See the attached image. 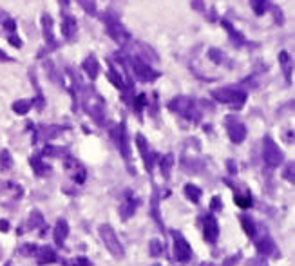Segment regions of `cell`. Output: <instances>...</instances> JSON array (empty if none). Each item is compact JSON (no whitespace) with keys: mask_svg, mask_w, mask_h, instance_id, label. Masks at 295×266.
Here are the masks:
<instances>
[{"mask_svg":"<svg viewBox=\"0 0 295 266\" xmlns=\"http://www.w3.org/2000/svg\"><path fill=\"white\" fill-rule=\"evenodd\" d=\"M100 237H101V241H103L105 248L111 252L116 259H121V257L125 256V248H123V245L120 243L118 235L114 234V230H112L111 224H101L100 226Z\"/></svg>","mask_w":295,"mask_h":266,"instance_id":"cell-1","label":"cell"},{"mask_svg":"<svg viewBox=\"0 0 295 266\" xmlns=\"http://www.w3.org/2000/svg\"><path fill=\"white\" fill-rule=\"evenodd\" d=\"M170 109L190 121H197L201 118L199 110H197V107H196L194 104V100L185 98V96H178L176 100H172V102H170Z\"/></svg>","mask_w":295,"mask_h":266,"instance_id":"cell-2","label":"cell"},{"mask_svg":"<svg viewBox=\"0 0 295 266\" xmlns=\"http://www.w3.org/2000/svg\"><path fill=\"white\" fill-rule=\"evenodd\" d=\"M212 96H214L219 104L234 105V109H241L243 105H245V100H246V94L243 93V91H237V89H230V87L217 89V91H214Z\"/></svg>","mask_w":295,"mask_h":266,"instance_id":"cell-3","label":"cell"},{"mask_svg":"<svg viewBox=\"0 0 295 266\" xmlns=\"http://www.w3.org/2000/svg\"><path fill=\"white\" fill-rule=\"evenodd\" d=\"M263 160L270 168L279 167L281 163H283V160H285L281 149L277 147V143H275L270 136H266L263 141Z\"/></svg>","mask_w":295,"mask_h":266,"instance_id":"cell-4","label":"cell"},{"mask_svg":"<svg viewBox=\"0 0 295 266\" xmlns=\"http://www.w3.org/2000/svg\"><path fill=\"white\" fill-rule=\"evenodd\" d=\"M0 194H2V198H0V205H4V207H9V205L16 203L18 199L22 198V187L18 183H11V181H5L2 183V187H0Z\"/></svg>","mask_w":295,"mask_h":266,"instance_id":"cell-5","label":"cell"},{"mask_svg":"<svg viewBox=\"0 0 295 266\" xmlns=\"http://www.w3.org/2000/svg\"><path fill=\"white\" fill-rule=\"evenodd\" d=\"M172 237H174V257L176 261L179 263H187L192 259V248H190L189 241L185 239L181 232H172Z\"/></svg>","mask_w":295,"mask_h":266,"instance_id":"cell-6","label":"cell"},{"mask_svg":"<svg viewBox=\"0 0 295 266\" xmlns=\"http://www.w3.org/2000/svg\"><path fill=\"white\" fill-rule=\"evenodd\" d=\"M131 67L136 74V78H140L142 82H152V80L158 78V73L148 65V62H145L142 58H132Z\"/></svg>","mask_w":295,"mask_h":266,"instance_id":"cell-7","label":"cell"},{"mask_svg":"<svg viewBox=\"0 0 295 266\" xmlns=\"http://www.w3.org/2000/svg\"><path fill=\"white\" fill-rule=\"evenodd\" d=\"M227 131L234 143H243L245 138H246V127H245V123L239 121L237 118H232V116L227 118Z\"/></svg>","mask_w":295,"mask_h":266,"instance_id":"cell-8","label":"cell"},{"mask_svg":"<svg viewBox=\"0 0 295 266\" xmlns=\"http://www.w3.org/2000/svg\"><path fill=\"white\" fill-rule=\"evenodd\" d=\"M255 248H257L259 256L261 257H279V250H277V246H275L274 239L270 237L266 232H264L257 241H255Z\"/></svg>","mask_w":295,"mask_h":266,"instance_id":"cell-9","label":"cell"},{"mask_svg":"<svg viewBox=\"0 0 295 266\" xmlns=\"http://www.w3.org/2000/svg\"><path fill=\"white\" fill-rule=\"evenodd\" d=\"M203 235H205L206 243H210V245H214L219 237V223L212 214H206L203 219Z\"/></svg>","mask_w":295,"mask_h":266,"instance_id":"cell-10","label":"cell"},{"mask_svg":"<svg viewBox=\"0 0 295 266\" xmlns=\"http://www.w3.org/2000/svg\"><path fill=\"white\" fill-rule=\"evenodd\" d=\"M138 205H140V199H138L131 190L125 192V198H123V201H121V205H120L121 219L127 221L129 217H132L134 212H136V209H138Z\"/></svg>","mask_w":295,"mask_h":266,"instance_id":"cell-11","label":"cell"},{"mask_svg":"<svg viewBox=\"0 0 295 266\" xmlns=\"http://www.w3.org/2000/svg\"><path fill=\"white\" fill-rule=\"evenodd\" d=\"M87 110H89L91 116H93L98 123H103V102H101V98L98 94H95V91H89Z\"/></svg>","mask_w":295,"mask_h":266,"instance_id":"cell-12","label":"cell"},{"mask_svg":"<svg viewBox=\"0 0 295 266\" xmlns=\"http://www.w3.org/2000/svg\"><path fill=\"white\" fill-rule=\"evenodd\" d=\"M105 24H107V31H109V35H111L118 44L129 42V33L125 31V27L121 26L116 18H107Z\"/></svg>","mask_w":295,"mask_h":266,"instance_id":"cell-13","label":"cell"},{"mask_svg":"<svg viewBox=\"0 0 295 266\" xmlns=\"http://www.w3.org/2000/svg\"><path fill=\"white\" fill-rule=\"evenodd\" d=\"M136 145H138V149H140V152H142V158H143V161H145V167H147V170H150L152 165H154V158L156 156H154V152L150 151L147 140H145L142 134L136 136Z\"/></svg>","mask_w":295,"mask_h":266,"instance_id":"cell-14","label":"cell"},{"mask_svg":"<svg viewBox=\"0 0 295 266\" xmlns=\"http://www.w3.org/2000/svg\"><path fill=\"white\" fill-rule=\"evenodd\" d=\"M33 257H37V263L40 266L44 265H53V263L58 261V256H56V252L53 248H49V246H44V248H37Z\"/></svg>","mask_w":295,"mask_h":266,"instance_id":"cell-15","label":"cell"},{"mask_svg":"<svg viewBox=\"0 0 295 266\" xmlns=\"http://www.w3.org/2000/svg\"><path fill=\"white\" fill-rule=\"evenodd\" d=\"M112 136H114V141H116V145H118V149L121 151V154H123V158H125V160H129V141H127L125 125H123V123H120V125L114 129Z\"/></svg>","mask_w":295,"mask_h":266,"instance_id":"cell-16","label":"cell"},{"mask_svg":"<svg viewBox=\"0 0 295 266\" xmlns=\"http://www.w3.org/2000/svg\"><path fill=\"white\" fill-rule=\"evenodd\" d=\"M69 235V224L65 219H58L56 221V226H54V243L58 246L65 245V239Z\"/></svg>","mask_w":295,"mask_h":266,"instance_id":"cell-17","label":"cell"},{"mask_svg":"<svg viewBox=\"0 0 295 266\" xmlns=\"http://www.w3.org/2000/svg\"><path fill=\"white\" fill-rule=\"evenodd\" d=\"M84 71H85V74H87L91 80L98 78V73H100V63H98V60H96L95 56H87V58H85Z\"/></svg>","mask_w":295,"mask_h":266,"instance_id":"cell-18","label":"cell"},{"mask_svg":"<svg viewBox=\"0 0 295 266\" xmlns=\"http://www.w3.org/2000/svg\"><path fill=\"white\" fill-rule=\"evenodd\" d=\"M37 228H46V219H44V215L38 212V210H33L31 215H29V219H27V228L22 230V234L26 232V230H37Z\"/></svg>","mask_w":295,"mask_h":266,"instance_id":"cell-19","label":"cell"},{"mask_svg":"<svg viewBox=\"0 0 295 266\" xmlns=\"http://www.w3.org/2000/svg\"><path fill=\"white\" fill-rule=\"evenodd\" d=\"M42 29H44V38L49 46H54V35H53V18L49 15H44L42 18Z\"/></svg>","mask_w":295,"mask_h":266,"instance_id":"cell-20","label":"cell"},{"mask_svg":"<svg viewBox=\"0 0 295 266\" xmlns=\"http://www.w3.org/2000/svg\"><path fill=\"white\" fill-rule=\"evenodd\" d=\"M62 33H63V37L67 38V40H71V38L76 35V22H74L73 16H63Z\"/></svg>","mask_w":295,"mask_h":266,"instance_id":"cell-21","label":"cell"},{"mask_svg":"<svg viewBox=\"0 0 295 266\" xmlns=\"http://www.w3.org/2000/svg\"><path fill=\"white\" fill-rule=\"evenodd\" d=\"M31 167H33V170L37 172V176H46V174L51 172V167H48L38 154H35V156L31 158Z\"/></svg>","mask_w":295,"mask_h":266,"instance_id":"cell-22","label":"cell"},{"mask_svg":"<svg viewBox=\"0 0 295 266\" xmlns=\"http://www.w3.org/2000/svg\"><path fill=\"white\" fill-rule=\"evenodd\" d=\"M201 188L199 187H196V185H192V183H187L185 185V196L192 201V203H199V199H201Z\"/></svg>","mask_w":295,"mask_h":266,"instance_id":"cell-23","label":"cell"},{"mask_svg":"<svg viewBox=\"0 0 295 266\" xmlns=\"http://www.w3.org/2000/svg\"><path fill=\"white\" fill-rule=\"evenodd\" d=\"M241 224H243L245 234H246L248 237H255L257 228H255V223H253V219L250 217V215H241Z\"/></svg>","mask_w":295,"mask_h":266,"instance_id":"cell-24","label":"cell"},{"mask_svg":"<svg viewBox=\"0 0 295 266\" xmlns=\"http://www.w3.org/2000/svg\"><path fill=\"white\" fill-rule=\"evenodd\" d=\"M33 107V100H18L13 104V110L16 114H27Z\"/></svg>","mask_w":295,"mask_h":266,"instance_id":"cell-25","label":"cell"},{"mask_svg":"<svg viewBox=\"0 0 295 266\" xmlns=\"http://www.w3.org/2000/svg\"><path fill=\"white\" fill-rule=\"evenodd\" d=\"M172 163H174V158H172V154H167V156H163V158H161V161H159V168H161V174H163L165 179H169Z\"/></svg>","mask_w":295,"mask_h":266,"instance_id":"cell-26","label":"cell"},{"mask_svg":"<svg viewBox=\"0 0 295 266\" xmlns=\"http://www.w3.org/2000/svg\"><path fill=\"white\" fill-rule=\"evenodd\" d=\"M148 254L152 257H159L165 254V245L159 239H152L148 243Z\"/></svg>","mask_w":295,"mask_h":266,"instance_id":"cell-27","label":"cell"},{"mask_svg":"<svg viewBox=\"0 0 295 266\" xmlns=\"http://www.w3.org/2000/svg\"><path fill=\"white\" fill-rule=\"evenodd\" d=\"M13 167V158H11L9 151H2L0 152V168L2 170H9V168Z\"/></svg>","mask_w":295,"mask_h":266,"instance_id":"cell-28","label":"cell"},{"mask_svg":"<svg viewBox=\"0 0 295 266\" xmlns=\"http://www.w3.org/2000/svg\"><path fill=\"white\" fill-rule=\"evenodd\" d=\"M281 62H283V69H285V74L288 76V80H292V74H294V67H292V60L288 56V53H281Z\"/></svg>","mask_w":295,"mask_h":266,"instance_id":"cell-29","label":"cell"},{"mask_svg":"<svg viewBox=\"0 0 295 266\" xmlns=\"http://www.w3.org/2000/svg\"><path fill=\"white\" fill-rule=\"evenodd\" d=\"M250 5H252L253 13L257 16H261L266 11V7H268V2L266 0H250Z\"/></svg>","mask_w":295,"mask_h":266,"instance_id":"cell-30","label":"cell"},{"mask_svg":"<svg viewBox=\"0 0 295 266\" xmlns=\"http://www.w3.org/2000/svg\"><path fill=\"white\" fill-rule=\"evenodd\" d=\"M236 203L239 205L241 209H250V207H252V196H250V192H246L245 196H239V194H237Z\"/></svg>","mask_w":295,"mask_h":266,"instance_id":"cell-31","label":"cell"},{"mask_svg":"<svg viewBox=\"0 0 295 266\" xmlns=\"http://www.w3.org/2000/svg\"><path fill=\"white\" fill-rule=\"evenodd\" d=\"M58 132H62L60 127H54V125H48V127H42V134L46 140H51L54 136H58Z\"/></svg>","mask_w":295,"mask_h":266,"instance_id":"cell-32","label":"cell"},{"mask_svg":"<svg viewBox=\"0 0 295 266\" xmlns=\"http://www.w3.org/2000/svg\"><path fill=\"white\" fill-rule=\"evenodd\" d=\"M152 217L158 221V224L163 228V223H161V217H159V210H158V192H154L152 196Z\"/></svg>","mask_w":295,"mask_h":266,"instance_id":"cell-33","label":"cell"},{"mask_svg":"<svg viewBox=\"0 0 295 266\" xmlns=\"http://www.w3.org/2000/svg\"><path fill=\"white\" fill-rule=\"evenodd\" d=\"M223 26H225L228 31H230V38H232V40H236V44H245V38H243L241 35H239V33H237L236 29L230 26V24H228V22H223Z\"/></svg>","mask_w":295,"mask_h":266,"instance_id":"cell-34","label":"cell"},{"mask_svg":"<svg viewBox=\"0 0 295 266\" xmlns=\"http://www.w3.org/2000/svg\"><path fill=\"white\" fill-rule=\"evenodd\" d=\"M67 266H93V263H91L87 257L80 256V257H74V261H71Z\"/></svg>","mask_w":295,"mask_h":266,"instance_id":"cell-35","label":"cell"},{"mask_svg":"<svg viewBox=\"0 0 295 266\" xmlns=\"http://www.w3.org/2000/svg\"><path fill=\"white\" fill-rule=\"evenodd\" d=\"M109 78H111V82L116 85V87L125 89V84H123V80H121V76L116 73V71H111V73H109Z\"/></svg>","mask_w":295,"mask_h":266,"instance_id":"cell-36","label":"cell"},{"mask_svg":"<svg viewBox=\"0 0 295 266\" xmlns=\"http://www.w3.org/2000/svg\"><path fill=\"white\" fill-rule=\"evenodd\" d=\"M294 168H295L294 161L288 163V165H286L285 172H283V177H285L286 181H292V183H294Z\"/></svg>","mask_w":295,"mask_h":266,"instance_id":"cell-37","label":"cell"},{"mask_svg":"<svg viewBox=\"0 0 295 266\" xmlns=\"http://www.w3.org/2000/svg\"><path fill=\"white\" fill-rule=\"evenodd\" d=\"M239 259H241V252H237L236 256H230L221 266H234V265H237V263H239Z\"/></svg>","mask_w":295,"mask_h":266,"instance_id":"cell-38","label":"cell"},{"mask_svg":"<svg viewBox=\"0 0 295 266\" xmlns=\"http://www.w3.org/2000/svg\"><path fill=\"white\" fill-rule=\"evenodd\" d=\"M248 266H268V265L264 261V257H255V259H250V261H248Z\"/></svg>","mask_w":295,"mask_h":266,"instance_id":"cell-39","label":"cell"},{"mask_svg":"<svg viewBox=\"0 0 295 266\" xmlns=\"http://www.w3.org/2000/svg\"><path fill=\"white\" fill-rule=\"evenodd\" d=\"M4 27L7 29L9 33H15L16 31V22L11 20V18H7V20H4Z\"/></svg>","mask_w":295,"mask_h":266,"instance_id":"cell-40","label":"cell"},{"mask_svg":"<svg viewBox=\"0 0 295 266\" xmlns=\"http://www.w3.org/2000/svg\"><path fill=\"white\" fill-rule=\"evenodd\" d=\"M208 56H210L212 60H214V62H216V63H219V62H221L223 54H221V53H219V51H217V49H212V51L208 53Z\"/></svg>","mask_w":295,"mask_h":266,"instance_id":"cell-41","label":"cell"},{"mask_svg":"<svg viewBox=\"0 0 295 266\" xmlns=\"http://www.w3.org/2000/svg\"><path fill=\"white\" fill-rule=\"evenodd\" d=\"M221 207H223V203H221V199L217 198H212V203H210V209L212 210H221Z\"/></svg>","mask_w":295,"mask_h":266,"instance_id":"cell-42","label":"cell"},{"mask_svg":"<svg viewBox=\"0 0 295 266\" xmlns=\"http://www.w3.org/2000/svg\"><path fill=\"white\" fill-rule=\"evenodd\" d=\"M0 62H11V56L7 54V53L0 51Z\"/></svg>","mask_w":295,"mask_h":266,"instance_id":"cell-43","label":"cell"},{"mask_svg":"<svg viewBox=\"0 0 295 266\" xmlns=\"http://www.w3.org/2000/svg\"><path fill=\"white\" fill-rule=\"evenodd\" d=\"M9 42L13 44V46H16V47H20V46H22L20 38H18V37H11V38H9Z\"/></svg>","mask_w":295,"mask_h":266,"instance_id":"cell-44","label":"cell"},{"mask_svg":"<svg viewBox=\"0 0 295 266\" xmlns=\"http://www.w3.org/2000/svg\"><path fill=\"white\" fill-rule=\"evenodd\" d=\"M0 230H2V232H7V230H9V223H7V221H0Z\"/></svg>","mask_w":295,"mask_h":266,"instance_id":"cell-45","label":"cell"},{"mask_svg":"<svg viewBox=\"0 0 295 266\" xmlns=\"http://www.w3.org/2000/svg\"><path fill=\"white\" fill-rule=\"evenodd\" d=\"M199 266H216V265H212V263H201Z\"/></svg>","mask_w":295,"mask_h":266,"instance_id":"cell-46","label":"cell"},{"mask_svg":"<svg viewBox=\"0 0 295 266\" xmlns=\"http://www.w3.org/2000/svg\"><path fill=\"white\" fill-rule=\"evenodd\" d=\"M60 2H62V5H63V7H65V5L69 4V0H60Z\"/></svg>","mask_w":295,"mask_h":266,"instance_id":"cell-47","label":"cell"},{"mask_svg":"<svg viewBox=\"0 0 295 266\" xmlns=\"http://www.w3.org/2000/svg\"><path fill=\"white\" fill-rule=\"evenodd\" d=\"M4 266H11V263H5V265Z\"/></svg>","mask_w":295,"mask_h":266,"instance_id":"cell-48","label":"cell"},{"mask_svg":"<svg viewBox=\"0 0 295 266\" xmlns=\"http://www.w3.org/2000/svg\"><path fill=\"white\" fill-rule=\"evenodd\" d=\"M0 257H2V250H0Z\"/></svg>","mask_w":295,"mask_h":266,"instance_id":"cell-49","label":"cell"},{"mask_svg":"<svg viewBox=\"0 0 295 266\" xmlns=\"http://www.w3.org/2000/svg\"><path fill=\"white\" fill-rule=\"evenodd\" d=\"M152 266H161V265H152Z\"/></svg>","mask_w":295,"mask_h":266,"instance_id":"cell-50","label":"cell"}]
</instances>
